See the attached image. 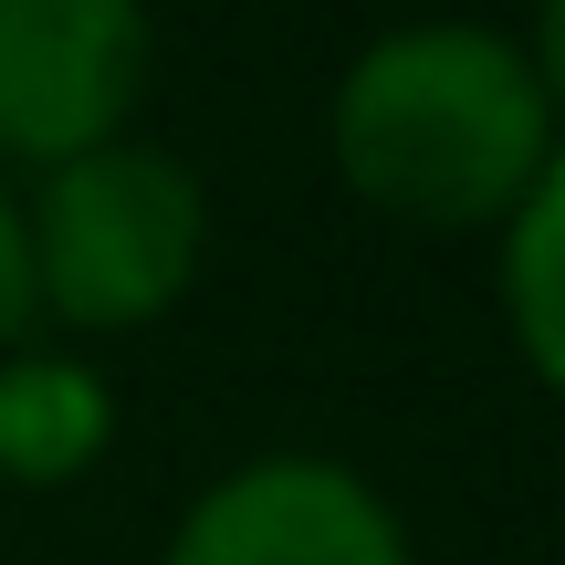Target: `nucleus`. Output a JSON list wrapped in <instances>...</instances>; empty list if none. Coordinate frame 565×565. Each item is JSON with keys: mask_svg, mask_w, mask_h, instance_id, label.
Here are the masks:
<instances>
[{"mask_svg": "<svg viewBox=\"0 0 565 565\" xmlns=\"http://www.w3.org/2000/svg\"><path fill=\"white\" fill-rule=\"evenodd\" d=\"M335 168L366 210L419 231H503L555 158V105L524 42L482 21H408L335 84Z\"/></svg>", "mask_w": 565, "mask_h": 565, "instance_id": "1", "label": "nucleus"}, {"mask_svg": "<svg viewBox=\"0 0 565 565\" xmlns=\"http://www.w3.org/2000/svg\"><path fill=\"white\" fill-rule=\"evenodd\" d=\"M21 231H32V303H53L84 335H126L200 282L210 200L189 158L116 137L95 158L42 168V200H21Z\"/></svg>", "mask_w": 565, "mask_h": 565, "instance_id": "2", "label": "nucleus"}, {"mask_svg": "<svg viewBox=\"0 0 565 565\" xmlns=\"http://www.w3.org/2000/svg\"><path fill=\"white\" fill-rule=\"evenodd\" d=\"M147 95L137 0H0V158H95Z\"/></svg>", "mask_w": 565, "mask_h": 565, "instance_id": "3", "label": "nucleus"}, {"mask_svg": "<svg viewBox=\"0 0 565 565\" xmlns=\"http://www.w3.org/2000/svg\"><path fill=\"white\" fill-rule=\"evenodd\" d=\"M168 565H408V534L345 461H252L179 513Z\"/></svg>", "mask_w": 565, "mask_h": 565, "instance_id": "4", "label": "nucleus"}, {"mask_svg": "<svg viewBox=\"0 0 565 565\" xmlns=\"http://www.w3.org/2000/svg\"><path fill=\"white\" fill-rule=\"evenodd\" d=\"M116 440V387L84 356H0V482H74Z\"/></svg>", "mask_w": 565, "mask_h": 565, "instance_id": "5", "label": "nucleus"}, {"mask_svg": "<svg viewBox=\"0 0 565 565\" xmlns=\"http://www.w3.org/2000/svg\"><path fill=\"white\" fill-rule=\"evenodd\" d=\"M503 315H513L524 366L565 398V147L503 221Z\"/></svg>", "mask_w": 565, "mask_h": 565, "instance_id": "6", "label": "nucleus"}, {"mask_svg": "<svg viewBox=\"0 0 565 565\" xmlns=\"http://www.w3.org/2000/svg\"><path fill=\"white\" fill-rule=\"evenodd\" d=\"M32 231H21V189L0 179V356L21 345V324H32Z\"/></svg>", "mask_w": 565, "mask_h": 565, "instance_id": "7", "label": "nucleus"}, {"mask_svg": "<svg viewBox=\"0 0 565 565\" xmlns=\"http://www.w3.org/2000/svg\"><path fill=\"white\" fill-rule=\"evenodd\" d=\"M524 63H534V84H545V105L565 116V0H545V11H534V42H524Z\"/></svg>", "mask_w": 565, "mask_h": 565, "instance_id": "8", "label": "nucleus"}]
</instances>
